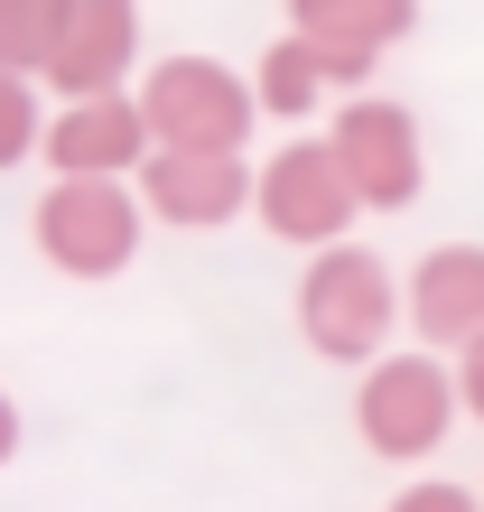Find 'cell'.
Returning a JSON list of instances; mask_svg holds the SVG:
<instances>
[{
  "instance_id": "1",
  "label": "cell",
  "mask_w": 484,
  "mask_h": 512,
  "mask_svg": "<svg viewBox=\"0 0 484 512\" xmlns=\"http://www.w3.org/2000/svg\"><path fill=\"white\" fill-rule=\"evenodd\" d=\"M401 317H410V289L363 243L308 252V280H298V336H308V354H326V364H382Z\"/></svg>"
},
{
  "instance_id": "2",
  "label": "cell",
  "mask_w": 484,
  "mask_h": 512,
  "mask_svg": "<svg viewBox=\"0 0 484 512\" xmlns=\"http://www.w3.org/2000/svg\"><path fill=\"white\" fill-rule=\"evenodd\" d=\"M457 410H466L457 364H438L429 345L363 364V391H354V429H363V447H373V457H391V466L438 457V438L457 429Z\"/></svg>"
},
{
  "instance_id": "3",
  "label": "cell",
  "mask_w": 484,
  "mask_h": 512,
  "mask_svg": "<svg viewBox=\"0 0 484 512\" xmlns=\"http://www.w3.org/2000/svg\"><path fill=\"white\" fill-rule=\"evenodd\" d=\"M140 215L149 205L121 187V177H56V187L38 196V215H28V233H38L47 270H66V280H112V270H131V252H140Z\"/></svg>"
},
{
  "instance_id": "4",
  "label": "cell",
  "mask_w": 484,
  "mask_h": 512,
  "mask_svg": "<svg viewBox=\"0 0 484 512\" xmlns=\"http://www.w3.org/2000/svg\"><path fill=\"white\" fill-rule=\"evenodd\" d=\"M140 112L159 131V149H242L261 122V94L224 56H159L140 75Z\"/></svg>"
},
{
  "instance_id": "5",
  "label": "cell",
  "mask_w": 484,
  "mask_h": 512,
  "mask_svg": "<svg viewBox=\"0 0 484 512\" xmlns=\"http://www.w3.org/2000/svg\"><path fill=\"white\" fill-rule=\"evenodd\" d=\"M326 140H336V159L354 177L363 215H401V205H419V187H429V140H419V112L391 103V94H345L336 122H326Z\"/></svg>"
},
{
  "instance_id": "6",
  "label": "cell",
  "mask_w": 484,
  "mask_h": 512,
  "mask_svg": "<svg viewBox=\"0 0 484 512\" xmlns=\"http://www.w3.org/2000/svg\"><path fill=\"white\" fill-rule=\"evenodd\" d=\"M252 215L261 233H280V243H345V224L363 215V196H354V177L336 159V140H289L280 159H261V196H252Z\"/></svg>"
},
{
  "instance_id": "7",
  "label": "cell",
  "mask_w": 484,
  "mask_h": 512,
  "mask_svg": "<svg viewBox=\"0 0 484 512\" xmlns=\"http://www.w3.org/2000/svg\"><path fill=\"white\" fill-rule=\"evenodd\" d=\"M261 196V168H242V149H149L140 159V205L177 233H215Z\"/></svg>"
},
{
  "instance_id": "8",
  "label": "cell",
  "mask_w": 484,
  "mask_h": 512,
  "mask_svg": "<svg viewBox=\"0 0 484 512\" xmlns=\"http://www.w3.org/2000/svg\"><path fill=\"white\" fill-rule=\"evenodd\" d=\"M149 149H159V131H149L140 94H94V103H56L38 159L56 177H131Z\"/></svg>"
},
{
  "instance_id": "9",
  "label": "cell",
  "mask_w": 484,
  "mask_h": 512,
  "mask_svg": "<svg viewBox=\"0 0 484 512\" xmlns=\"http://www.w3.org/2000/svg\"><path fill=\"white\" fill-rule=\"evenodd\" d=\"M131 66H140V0H84L66 47H56V66H47V84L66 103H94V94H121Z\"/></svg>"
},
{
  "instance_id": "10",
  "label": "cell",
  "mask_w": 484,
  "mask_h": 512,
  "mask_svg": "<svg viewBox=\"0 0 484 512\" xmlns=\"http://www.w3.org/2000/svg\"><path fill=\"white\" fill-rule=\"evenodd\" d=\"M410 326L429 354H466L484 336V243H438L410 270Z\"/></svg>"
},
{
  "instance_id": "11",
  "label": "cell",
  "mask_w": 484,
  "mask_h": 512,
  "mask_svg": "<svg viewBox=\"0 0 484 512\" xmlns=\"http://www.w3.org/2000/svg\"><path fill=\"white\" fill-rule=\"evenodd\" d=\"M289 28L317 47H354V56H391L419 28V0H289Z\"/></svg>"
},
{
  "instance_id": "12",
  "label": "cell",
  "mask_w": 484,
  "mask_h": 512,
  "mask_svg": "<svg viewBox=\"0 0 484 512\" xmlns=\"http://www.w3.org/2000/svg\"><path fill=\"white\" fill-rule=\"evenodd\" d=\"M75 10H84V0H0V66L47 84L56 47H66V28H75Z\"/></svg>"
},
{
  "instance_id": "13",
  "label": "cell",
  "mask_w": 484,
  "mask_h": 512,
  "mask_svg": "<svg viewBox=\"0 0 484 512\" xmlns=\"http://www.w3.org/2000/svg\"><path fill=\"white\" fill-rule=\"evenodd\" d=\"M252 94H261V112H280V122H308V112L326 103V56H317L308 38H298V28H289V38L261 56Z\"/></svg>"
},
{
  "instance_id": "14",
  "label": "cell",
  "mask_w": 484,
  "mask_h": 512,
  "mask_svg": "<svg viewBox=\"0 0 484 512\" xmlns=\"http://www.w3.org/2000/svg\"><path fill=\"white\" fill-rule=\"evenodd\" d=\"M47 149V112H38V75H10L0 66V168L38 159Z\"/></svg>"
},
{
  "instance_id": "15",
  "label": "cell",
  "mask_w": 484,
  "mask_h": 512,
  "mask_svg": "<svg viewBox=\"0 0 484 512\" xmlns=\"http://www.w3.org/2000/svg\"><path fill=\"white\" fill-rule=\"evenodd\" d=\"M382 512H484V494H466V485H447V475H429V485H401Z\"/></svg>"
},
{
  "instance_id": "16",
  "label": "cell",
  "mask_w": 484,
  "mask_h": 512,
  "mask_svg": "<svg viewBox=\"0 0 484 512\" xmlns=\"http://www.w3.org/2000/svg\"><path fill=\"white\" fill-rule=\"evenodd\" d=\"M457 391H466V410L484 419V336H475V345L457 354Z\"/></svg>"
},
{
  "instance_id": "17",
  "label": "cell",
  "mask_w": 484,
  "mask_h": 512,
  "mask_svg": "<svg viewBox=\"0 0 484 512\" xmlns=\"http://www.w3.org/2000/svg\"><path fill=\"white\" fill-rule=\"evenodd\" d=\"M10 457H19V401L0 391V466H10Z\"/></svg>"
}]
</instances>
